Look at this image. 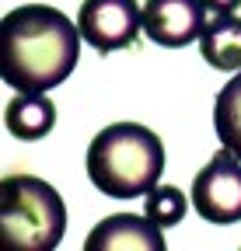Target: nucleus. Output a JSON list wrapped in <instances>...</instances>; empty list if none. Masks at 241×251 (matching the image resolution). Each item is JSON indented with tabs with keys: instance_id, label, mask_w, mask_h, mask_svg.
I'll list each match as a JSON object with an SVG mask.
<instances>
[{
	"instance_id": "6",
	"label": "nucleus",
	"mask_w": 241,
	"mask_h": 251,
	"mask_svg": "<svg viewBox=\"0 0 241 251\" xmlns=\"http://www.w3.org/2000/svg\"><path fill=\"white\" fill-rule=\"evenodd\" d=\"M210 21V7L203 0H147L143 4V31L161 49H182L199 42Z\"/></svg>"
},
{
	"instance_id": "1",
	"label": "nucleus",
	"mask_w": 241,
	"mask_h": 251,
	"mask_svg": "<svg viewBox=\"0 0 241 251\" xmlns=\"http://www.w3.org/2000/svg\"><path fill=\"white\" fill-rule=\"evenodd\" d=\"M80 28L59 7L25 4L0 21V80L14 91H53L80 59Z\"/></svg>"
},
{
	"instance_id": "8",
	"label": "nucleus",
	"mask_w": 241,
	"mask_h": 251,
	"mask_svg": "<svg viewBox=\"0 0 241 251\" xmlns=\"http://www.w3.org/2000/svg\"><path fill=\"white\" fill-rule=\"evenodd\" d=\"M4 126L14 140H46L56 126V105L46 98V91H18L4 108Z\"/></svg>"
},
{
	"instance_id": "11",
	"label": "nucleus",
	"mask_w": 241,
	"mask_h": 251,
	"mask_svg": "<svg viewBox=\"0 0 241 251\" xmlns=\"http://www.w3.org/2000/svg\"><path fill=\"white\" fill-rule=\"evenodd\" d=\"M186 209H189V199H186L182 188H175V185H154L143 196V213L154 220L158 227H164V230L182 224Z\"/></svg>"
},
{
	"instance_id": "9",
	"label": "nucleus",
	"mask_w": 241,
	"mask_h": 251,
	"mask_svg": "<svg viewBox=\"0 0 241 251\" xmlns=\"http://www.w3.org/2000/svg\"><path fill=\"white\" fill-rule=\"evenodd\" d=\"M199 52L206 59V67H214L220 74H238L241 70V18L210 14L199 35Z\"/></svg>"
},
{
	"instance_id": "12",
	"label": "nucleus",
	"mask_w": 241,
	"mask_h": 251,
	"mask_svg": "<svg viewBox=\"0 0 241 251\" xmlns=\"http://www.w3.org/2000/svg\"><path fill=\"white\" fill-rule=\"evenodd\" d=\"M203 4L210 7V14H234L241 7V0H203Z\"/></svg>"
},
{
	"instance_id": "2",
	"label": "nucleus",
	"mask_w": 241,
	"mask_h": 251,
	"mask_svg": "<svg viewBox=\"0 0 241 251\" xmlns=\"http://www.w3.org/2000/svg\"><path fill=\"white\" fill-rule=\"evenodd\" d=\"M164 175V143L140 122H112L87 147V178L108 199H140Z\"/></svg>"
},
{
	"instance_id": "4",
	"label": "nucleus",
	"mask_w": 241,
	"mask_h": 251,
	"mask_svg": "<svg viewBox=\"0 0 241 251\" xmlns=\"http://www.w3.org/2000/svg\"><path fill=\"white\" fill-rule=\"evenodd\" d=\"M192 209L206 224H238L241 220V157H234L227 147L214 153L192 178Z\"/></svg>"
},
{
	"instance_id": "3",
	"label": "nucleus",
	"mask_w": 241,
	"mask_h": 251,
	"mask_svg": "<svg viewBox=\"0 0 241 251\" xmlns=\"http://www.w3.org/2000/svg\"><path fill=\"white\" fill-rule=\"evenodd\" d=\"M67 234V206L56 188L35 175L0 181V244L7 251H53Z\"/></svg>"
},
{
	"instance_id": "10",
	"label": "nucleus",
	"mask_w": 241,
	"mask_h": 251,
	"mask_svg": "<svg viewBox=\"0 0 241 251\" xmlns=\"http://www.w3.org/2000/svg\"><path fill=\"white\" fill-rule=\"evenodd\" d=\"M214 129H217L220 147L241 157V70L220 87L214 101Z\"/></svg>"
},
{
	"instance_id": "5",
	"label": "nucleus",
	"mask_w": 241,
	"mask_h": 251,
	"mask_svg": "<svg viewBox=\"0 0 241 251\" xmlns=\"http://www.w3.org/2000/svg\"><path fill=\"white\" fill-rule=\"evenodd\" d=\"M77 28L95 52H119L136 42L143 28V7L140 0H80Z\"/></svg>"
},
{
	"instance_id": "7",
	"label": "nucleus",
	"mask_w": 241,
	"mask_h": 251,
	"mask_svg": "<svg viewBox=\"0 0 241 251\" xmlns=\"http://www.w3.org/2000/svg\"><path fill=\"white\" fill-rule=\"evenodd\" d=\"M164 227H158L147 213H115L91 227L84 237V251H164Z\"/></svg>"
}]
</instances>
